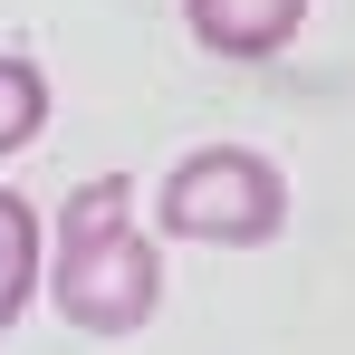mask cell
Here are the masks:
<instances>
[{
	"label": "cell",
	"instance_id": "5b68a950",
	"mask_svg": "<svg viewBox=\"0 0 355 355\" xmlns=\"http://www.w3.org/2000/svg\"><path fill=\"white\" fill-rule=\"evenodd\" d=\"M39 125H49V77L29 58H0V154H19Z\"/></svg>",
	"mask_w": 355,
	"mask_h": 355
},
{
	"label": "cell",
	"instance_id": "277c9868",
	"mask_svg": "<svg viewBox=\"0 0 355 355\" xmlns=\"http://www.w3.org/2000/svg\"><path fill=\"white\" fill-rule=\"evenodd\" d=\"M29 288H39V211L19 192H0V327L29 307Z\"/></svg>",
	"mask_w": 355,
	"mask_h": 355
},
{
	"label": "cell",
	"instance_id": "6da1fadb",
	"mask_svg": "<svg viewBox=\"0 0 355 355\" xmlns=\"http://www.w3.org/2000/svg\"><path fill=\"white\" fill-rule=\"evenodd\" d=\"M135 192L125 182H77L58 211V259H49V297H58L67 327L87 336H135L164 297V269H154V240L135 231L125 211Z\"/></svg>",
	"mask_w": 355,
	"mask_h": 355
},
{
	"label": "cell",
	"instance_id": "3957f363",
	"mask_svg": "<svg viewBox=\"0 0 355 355\" xmlns=\"http://www.w3.org/2000/svg\"><path fill=\"white\" fill-rule=\"evenodd\" d=\"M192 39L221 49V58H279L307 19V0H182Z\"/></svg>",
	"mask_w": 355,
	"mask_h": 355
},
{
	"label": "cell",
	"instance_id": "7a4b0ae2",
	"mask_svg": "<svg viewBox=\"0 0 355 355\" xmlns=\"http://www.w3.org/2000/svg\"><path fill=\"white\" fill-rule=\"evenodd\" d=\"M279 221H288V182H279V164H259L250 144L182 154L173 182H164V231L173 240L250 250V240H279Z\"/></svg>",
	"mask_w": 355,
	"mask_h": 355
}]
</instances>
